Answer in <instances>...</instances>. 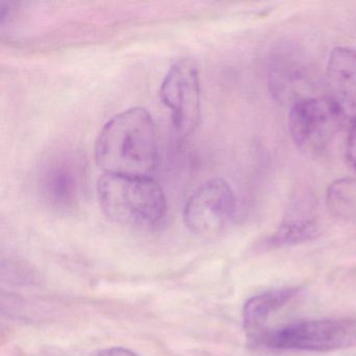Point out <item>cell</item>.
<instances>
[{"label": "cell", "instance_id": "cell-7", "mask_svg": "<svg viewBox=\"0 0 356 356\" xmlns=\"http://www.w3.org/2000/svg\"><path fill=\"white\" fill-rule=\"evenodd\" d=\"M84 168L78 158H51L38 175V188L47 203L57 209H70L80 202L84 189Z\"/></svg>", "mask_w": 356, "mask_h": 356}, {"label": "cell", "instance_id": "cell-12", "mask_svg": "<svg viewBox=\"0 0 356 356\" xmlns=\"http://www.w3.org/2000/svg\"><path fill=\"white\" fill-rule=\"evenodd\" d=\"M327 207L339 218L356 220V178L337 179L329 185Z\"/></svg>", "mask_w": 356, "mask_h": 356}, {"label": "cell", "instance_id": "cell-13", "mask_svg": "<svg viewBox=\"0 0 356 356\" xmlns=\"http://www.w3.org/2000/svg\"><path fill=\"white\" fill-rule=\"evenodd\" d=\"M346 154L348 161L356 170V118L352 120L348 132L347 143H346Z\"/></svg>", "mask_w": 356, "mask_h": 356}, {"label": "cell", "instance_id": "cell-4", "mask_svg": "<svg viewBox=\"0 0 356 356\" xmlns=\"http://www.w3.org/2000/svg\"><path fill=\"white\" fill-rule=\"evenodd\" d=\"M343 118L345 115L331 97H306L291 105L289 130L302 152L314 155L332 140Z\"/></svg>", "mask_w": 356, "mask_h": 356}, {"label": "cell", "instance_id": "cell-6", "mask_svg": "<svg viewBox=\"0 0 356 356\" xmlns=\"http://www.w3.org/2000/svg\"><path fill=\"white\" fill-rule=\"evenodd\" d=\"M162 104L170 109L178 134H191L197 128L201 113L199 72L195 62L183 59L175 63L162 81Z\"/></svg>", "mask_w": 356, "mask_h": 356}, {"label": "cell", "instance_id": "cell-2", "mask_svg": "<svg viewBox=\"0 0 356 356\" xmlns=\"http://www.w3.org/2000/svg\"><path fill=\"white\" fill-rule=\"evenodd\" d=\"M97 193L106 216L122 226L153 228L165 216V195L153 177L104 174Z\"/></svg>", "mask_w": 356, "mask_h": 356}, {"label": "cell", "instance_id": "cell-14", "mask_svg": "<svg viewBox=\"0 0 356 356\" xmlns=\"http://www.w3.org/2000/svg\"><path fill=\"white\" fill-rule=\"evenodd\" d=\"M99 356H137L134 352L124 347H112L103 350Z\"/></svg>", "mask_w": 356, "mask_h": 356}, {"label": "cell", "instance_id": "cell-11", "mask_svg": "<svg viewBox=\"0 0 356 356\" xmlns=\"http://www.w3.org/2000/svg\"><path fill=\"white\" fill-rule=\"evenodd\" d=\"M318 227L312 216H289L281 224L278 230L268 241L270 248L287 247L298 245L314 238L318 234Z\"/></svg>", "mask_w": 356, "mask_h": 356}, {"label": "cell", "instance_id": "cell-5", "mask_svg": "<svg viewBox=\"0 0 356 356\" xmlns=\"http://www.w3.org/2000/svg\"><path fill=\"white\" fill-rule=\"evenodd\" d=\"M238 206L234 191L222 179H211L197 187L183 211L185 224L201 236L220 234L236 220Z\"/></svg>", "mask_w": 356, "mask_h": 356}, {"label": "cell", "instance_id": "cell-1", "mask_svg": "<svg viewBox=\"0 0 356 356\" xmlns=\"http://www.w3.org/2000/svg\"><path fill=\"white\" fill-rule=\"evenodd\" d=\"M95 161L104 174L153 176L158 162V138L149 112L135 107L113 116L97 137Z\"/></svg>", "mask_w": 356, "mask_h": 356}, {"label": "cell", "instance_id": "cell-9", "mask_svg": "<svg viewBox=\"0 0 356 356\" xmlns=\"http://www.w3.org/2000/svg\"><path fill=\"white\" fill-rule=\"evenodd\" d=\"M305 82V74L298 62L286 58L277 59L270 67V92L281 102L293 101L291 105L301 99L300 88Z\"/></svg>", "mask_w": 356, "mask_h": 356}, {"label": "cell", "instance_id": "cell-8", "mask_svg": "<svg viewBox=\"0 0 356 356\" xmlns=\"http://www.w3.org/2000/svg\"><path fill=\"white\" fill-rule=\"evenodd\" d=\"M331 99L345 116L356 118V51L339 47L333 49L327 64Z\"/></svg>", "mask_w": 356, "mask_h": 356}, {"label": "cell", "instance_id": "cell-3", "mask_svg": "<svg viewBox=\"0 0 356 356\" xmlns=\"http://www.w3.org/2000/svg\"><path fill=\"white\" fill-rule=\"evenodd\" d=\"M264 343L270 348L329 352L356 347V318H323L291 323L268 332Z\"/></svg>", "mask_w": 356, "mask_h": 356}, {"label": "cell", "instance_id": "cell-10", "mask_svg": "<svg viewBox=\"0 0 356 356\" xmlns=\"http://www.w3.org/2000/svg\"><path fill=\"white\" fill-rule=\"evenodd\" d=\"M298 293V289L285 287L254 296L243 306V325L248 331H254L279 308L291 301Z\"/></svg>", "mask_w": 356, "mask_h": 356}]
</instances>
